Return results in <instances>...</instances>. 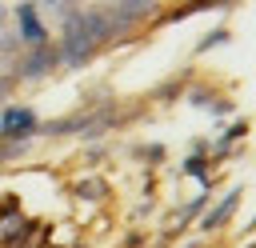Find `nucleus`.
Returning <instances> with one entry per match:
<instances>
[{
	"label": "nucleus",
	"instance_id": "f257e3e1",
	"mask_svg": "<svg viewBox=\"0 0 256 248\" xmlns=\"http://www.w3.org/2000/svg\"><path fill=\"white\" fill-rule=\"evenodd\" d=\"M108 44H112V24L104 4H80L72 16L60 20V36H56L60 68H84Z\"/></svg>",
	"mask_w": 256,
	"mask_h": 248
},
{
	"label": "nucleus",
	"instance_id": "f03ea898",
	"mask_svg": "<svg viewBox=\"0 0 256 248\" xmlns=\"http://www.w3.org/2000/svg\"><path fill=\"white\" fill-rule=\"evenodd\" d=\"M56 68H60V52H56V40H52V44H40V48H24L20 60L12 64V76L20 84H36V80L52 76Z\"/></svg>",
	"mask_w": 256,
	"mask_h": 248
},
{
	"label": "nucleus",
	"instance_id": "7ed1b4c3",
	"mask_svg": "<svg viewBox=\"0 0 256 248\" xmlns=\"http://www.w3.org/2000/svg\"><path fill=\"white\" fill-rule=\"evenodd\" d=\"M12 28H16V36H20L24 48L52 44V32H48V24L40 20V4H36V0H20V4L12 8Z\"/></svg>",
	"mask_w": 256,
	"mask_h": 248
},
{
	"label": "nucleus",
	"instance_id": "20e7f679",
	"mask_svg": "<svg viewBox=\"0 0 256 248\" xmlns=\"http://www.w3.org/2000/svg\"><path fill=\"white\" fill-rule=\"evenodd\" d=\"M32 136H40V120L28 104H4L0 108V140H20L32 144Z\"/></svg>",
	"mask_w": 256,
	"mask_h": 248
},
{
	"label": "nucleus",
	"instance_id": "39448f33",
	"mask_svg": "<svg viewBox=\"0 0 256 248\" xmlns=\"http://www.w3.org/2000/svg\"><path fill=\"white\" fill-rule=\"evenodd\" d=\"M236 204H240V192H228V196H224V200H220V204L204 216V232H216V228H220V224L236 212Z\"/></svg>",
	"mask_w": 256,
	"mask_h": 248
},
{
	"label": "nucleus",
	"instance_id": "423d86ee",
	"mask_svg": "<svg viewBox=\"0 0 256 248\" xmlns=\"http://www.w3.org/2000/svg\"><path fill=\"white\" fill-rule=\"evenodd\" d=\"M36 4H40V12H48L56 20H64V16H72L80 8V0H36Z\"/></svg>",
	"mask_w": 256,
	"mask_h": 248
},
{
	"label": "nucleus",
	"instance_id": "0eeeda50",
	"mask_svg": "<svg viewBox=\"0 0 256 248\" xmlns=\"http://www.w3.org/2000/svg\"><path fill=\"white\" fill-rule=\"evenodd\" d=\"M76 196H88V200H104V180H80L76 184Z\"/></svg>",
	"mask_w": 256,
	"mask_h": 248
},
{
	"label": "nucleus",
	"instance_id": "6e6552de",
	"mask_svg": "<svg viewBox=\"0 0 256 248\" xmlns=\"http://www.w3.org/2000/svg\"><path fill=\"white\" fill-rule=\"evenodd\" d=\"M16 84H20V80H16L8 68H0V108H4V104H12V92H16Z\"/></svg>",
	"mask_w": 256,
	"mask_h": 248
},
{
	"label": "nucleus",
	"instance_id": "1a4fd4ad",
	"mask_svg": "<svg viewBox=\"0 0 256 248\" xmlns=\"http://www.w3.org/2000/svg\"><path fill=\"white\" fill-rule=\"evenodd\" d=\"M228 40V28H216V32H208L200 44H196V52H208V48H216V44H224Z\"/></svg>",
	"mask_w": 256,
	"mask_h": 248
},
{
	"label": "nucleus",
	"instance_id": "9d476101",
	"mask_svg": "<svg viewBox=\"0 0 256 248\" xmlns=\"http://www.w3.org/2000/svg\"><path fill=\"white\" fill-rule=\"evenodd\" d=\"M24 148H28V144H20V140H0V164L12 160V156H20Z\"/></svg>",
	"mask_w": 256,
	"mask_h": 248
},
{
	"label": "nucleus",
	"instance_id": "9b49d317",
	"mask_svg": "<svg viewBox=\"0 0 256 248\" xmlns=\"http://www.w3.org/2000/svg\"><path fill=\"white\" fill-rule=\"evenodd\" d=\"M8 20H12V8H8V4H0V32L8 28Z\"/></svg>",
	"mask_w": 256,
	"mask_h": 248
},
{
	"label": "nucleus",
	"instance_id": "f8f14e48",
	"mask_svg": "<svg viewBox=\"0 0 256 248\" xmlns=\"http://www.w3.org/2000/svg\"><path fill=\"white\" fill-rule=\"evenodd\" d=\"M100 4H116V0H100Z\"/></svg>",
	"mask_w": 256,
	"mask_h": 248
},
{
	"label": "nucleus",
	"instance_id": "ddd939ff",
	"mask_svg": "<svg viewBox=\"0 0 256 248\" xmlns=\"http://www.w3.org/2000/svg\"><path fill=\"white\" fill-rule=\"evenodd\" d=\"M252 248H256V244H252Z\"/></svg>",
	"mask_w": 256,
	"mask_h": 248
}]
</instances>
